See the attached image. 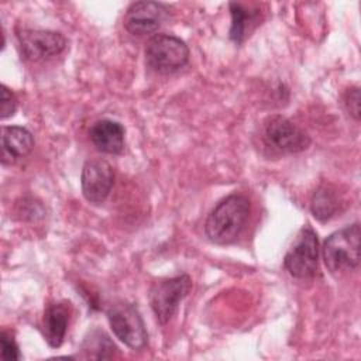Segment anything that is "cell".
I'll return each instance as SVG.
<instances>
[{
	"instance_id": "16",
	"label": "cell",
	"mask_w": 361,
	"mask_h": 361,
	"mask_svg": "<svg viewBox=\"0 0 361 361\" xmlns=\"http://www.w3.org/2000/svg\"><path fill=\"white\" fill-rule=\"evenodd\" d=\"M82 350L85 351V357L103 360V358H113L117 353V347L110 340V337L99 329L89 331L82 343Z\"/></svg>"
},
{
	"instance_id": "19",
	"label": "cell",
	"mask_w": 361,
	"mask_h": 361,
	"mask_svg": "<svg viewBox=\"0 0 361 361\" xmlns=\"http://www.w3.org/2000/svg\"><path fill=\"white\" fill-rule=\"evenodd\" d=\"M344 106L355 120L360 118V89L357 86H353L345 90Z\"/></svg>"
},
{
	"instance_id": "2",
	"label": "cell",
	"mask_w": 361,
	"mask_h": 361,
	"mask_svg": "<svg viewBox=\"0 0 361 361\" xmlns=\"http://www.w3.org/2000/svg\"><path fill=\"white\" fill-rule=\"evenodd\" d=\"M360 237L358 223L345 226L331 233L323 243L322 255L324 265L331 274L354 271L360 264Z\"/></svg>"
},
{
	"instance_id": "15",
	"label": "cell",
	"mask_w": 361,
	"mask_h": 361,
	"mask_svg": "<svg viewBox=\"0 0 361 361\" xmlns=\"http://www.w3.org/2000/svg\"><path fill=\"white\" fill-rule=\"evenodd\" d=\"M231 13V28L230 38L240 44L254 30L258 21V11H251L241 3H230Z\"/></svg>"
},
{
	"instance_id": "5",
	"label": "cell",
	"mask_w": 361,
	"mask_h": 361,
	"mask_svg": "<svg viewBox=\"0 0 361 361\" xmlns=\"http://www.w3.org/2000/svg\"><path fill=\"white\" fill-rule=\"evenodd\" d=\"M190 289L192 279L186 274L164 278L151 285L148 300L159 324H166L172 319L179 303L189 295Z\"/></svg>"
},
{
	"instance_id": "17",
	"label": "cell",
	"mask_w": 361,
	"mask_h": 361,
	"mask_svg": "<svg viewBox=\"0 0 361 361\" xmlns=\"http://www.w3.org/2000/svg\"><path fill=\"white\" fill-rule=\"evenodd\" d=\"M0 100V118L4 120L7 117H11L17 110V99L6 85H1Z\"/></svg>"
},
{
	"instance_id": "14",
	"label": "cell",
	"mask_w": 361,
	"mask_h": 361,
	"mask_svg": "<svg viewBox=\"0 0 361 361\" xmlns=\"http://www.w3.org/2000/svg\"><path fill=\"white\" fill-rule=\"evenodd\" d=\"M341 199L334 185L324 182L313 193L310 199V212L316 220L324 223L336 216L340 210Z\"/></svg>"
},
{
	"instance_id": "4",
	"label": "cell",
	"mask_w": 361,
	"mask_h": 361,
	"mask_svg": "<svg viewBox=\"0 0 361 361\" xmlns=\"http://www.w3.org/2000/svg\"><path fill=\"white\" fill-rule=\"evenodd\" d=\"M283 265L289 275L298 279H310L319 268V237L312 226H303L288 250Z\"/></svg>"
},
{
	"instance_id": "3",
	"label": "cell",
	"mask_w": 361,
	"mask_h": 361,
	"mask_svg": "<svg viewBox=\"0 0 361 361\" xmlns=\"http://www.w3.org/2000/svg\"><path fill=\"white\" fill-rule=\"evenodd\" d=\"M189 61L186 42L171 34H155L145 47L147 65L162 75L173 73L183 68Z\"/></svg>"
},
{
	"instance_id": "13",
	"label": "cell",
	"mask_w": 361,
	"mask_h": 361,
	"mask_svg": "<svg viewBox=\"0 0 361 361\" xmlns=\"http://www.w3.org/2000/svg\"><path fill=\"white\" fill-rule=\"evenodd\" d=\"M89 137L96 149L103 154L117 155L124 149V127L113 120L96 121L89 130Z\"/></svg>"
},
{
	"instance_id": "12",
	"label": "cell",
	"mask_w": 361,
	"mask_h": 361,
	"mask_svg": "<svg viewBox=\"0 0 361 361\" xmlns=\"http://www.w3.org/2000/svg\"><path fill=\"white\" fill-rule=\"evenodd\" d=\"M34 148L32 134L21 126H4L1 128V164L13 165L27 157Z\"/></svg>"
},
{
	"instance_id": "10",
	"label": "cell",
	"mask_w": 361,
	"mask_h": 361,
	"mask_svg": "<svg viewBox=\"0 0 361 361\" xmlns=\"http://www.w3.org/2000/svg\"><path fill=\"white\" fill-rule=\"evenodd\" d=\"M114 185V171L104 159H89L80 173V186L85 199L93 204L103 203Z\"/></svg>"
},
{
	"instance_id": "9",
	"label": "cell",
	"mask_w": 361,
	"mask_h": 361,
	"mask_svg": "<svg viewBox=\"0 0 361 361\" xmlns=\"http://www.w3.org/2000/svg\"><path fill=\"white\" fill-rule=\"evenodd\" d=\"M23 55L30 61H42L59 55L66 48V38L52 30L23 28L17 34Z\"/></svg>"
},
{
	"instance_id": "7",
	"label": "cell",
	"mask_w": 361,
	"mask_h": 361,
	"mask_svg": "<svg viewBox=\"0 0 361 361\" xmlns=\"http://www.w3.org/2000/svg\"><path fill=\"white\" fill-rule=\"evenodd\" d=\"M262 141L276 154H298L309 148L310 137L283 116H271L262 128Z\"/></svg>"
},
{
	"instance_id": "6",
	"label": "cell",
	"mask_w": 361,
	"mask_h": 361,
	"mask_svg": "<svg viewBox=\"0 0 361 361\" xmlns=\"http://www.w3.org/2000/svg\"><path fill=\"white\" fill-rule=\"evenodd\" d=\"M107 320L114 336L131 350H141L148 341V333L138 309L120 300L107 309Z\"/></svg>"
},
{
	"instance_id": "1",
	"label": "cell",
	"mask_w": 361,
	"mask_h": 361,
	"mask_svg": "<svg viewBox=\"0 0 361 361\" xmlns=\"http://www.w3.org/2000/svg\"><path fill=\"white\" fill-rule=\"evenodd\" d=\"M250 210V200L244 195H228L207 216L204 223L206 237L219 245L233 244L244 231Z\"/></svg>"
},
{
	"instance_id": "11",
	"label": "cell",
	"mask_w": 361,
	"mask_h": 361,
	"mask_svg": "<svg viewBox=\"0 0 361 361\" xmlns=\"http://www.w3.org/2000/svg\"><path fill=\"white\" fill-rule=\"evenodd\" d=\"M71 312V303L66 300L52 302L47 305L41 320V330L44 338L51 347L58 348L62 345L66 336Z\"/></svg>"
},
{
	"instance_id": "8",
	"label": "cell",
	"mask_w": 361,
	"mask_h": 361,
	"mask_svg": "<svg viewBox=\"0 0 361 361\" xmlns=\"http://www.w3.org/2000/svg\"><path fill=\"white\" fill-rule=\"evenodd\" d=\"M171 8L158 1H135L131 3L124 14V28L133 35H147L155 32L168 20Z\"/></svg>"
},
{
	"instance_id": "18",
	"label": "cell",
	"mask_w": 361,
	"mask_h": 361,
	"mask_svg": "<svg viewBox=\"0 0 361 361\" xmlns=\"http://www.w3.org/2000/svg\"><path fill=\"white\" fill-rule=\"evenodd\" d=\"M0 343H1V358L3 360H20L21 354L18 350V345L14 340V337L3 330L0 334Z\"/></svg>"
}]
</instances>
